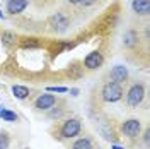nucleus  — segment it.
<instances>
[{
    "instance_id": "9d476101",
    "label": "nucleus",
    "mask_w": 150,
    "mask_h": 149,
    "mask_svg": "<svg viewBox=\"0 0 150 149\" xmlns=\"http://www.w3.org/2000/svg\"><path fill=\"white\" fill-rule=\"evenodd\" d=\"M137 33H135V31H126V33H125V39H123V43H125V47H135V45H137V41H138V39H137Z\"/></svg>"
},
{
    "instance_id": "393cba45",
    "label": "nucleus",
    "mask_w": 150,
    "mask_h": 149,
    "mask_svg": "<svg viewBox=\"0 0 150 149\" xmlns=\"http://www.w3.org/2000/svg\"><path fill=\"white\" fill-rule=\"evenodd\" d=\"M2 110H4V106H0V115H2Z\"/></svg>"
},
{
    "instance_id": "39448f33",
    "label": "nucleus",
    "mask_w": 150,
    "mask_h": 149,
    "mask_svg": "<svg viewBox=\"0 0 150 149\" xmlns=\"http://www.w3.org/2000/svg\"><path fill=\"white\" fill-rule=\"evenodd\" d=\"M84 65L87 67L89 70H94V69L101 67V65H103V55H101L99 52H91L89 55L85 57Z\"/></svg>"
},
{
    "instance_id": "5701e85b",
    "label": "nucleus",
    "mask_w": 150,
    "mask_h": 149,
    "mask_svg": "<svg viewBox=\"0 0 150 149\" xmlns=\"http://www.w3.org/2000/svg\"><path fill=\"white\" fill-rule=\"evenodd\" d=\"M70 4H79V0H68Z\"/></svg>"
},
{
    "instance_id": "0eeeda50",
    "label": "nucleus",
    "mask_w": 150,
    "mask_h": 149,
    "mask_svg": "<svg viewBox=\"0 0 150 149\" xmlns=\"http://www.w3.org/2000/svg\"><path fill=\"white\" fill-rule=\"evenodd\" d=\"M56 103V98L53 94H41L36 100V108L38 110H50L53 108Z\"/></svg>"
},
{
    "instance_id": "2eb2a0df",
    "label": "nucleus",
    "mask_w": 150,
    "mask_h": 149,
    "mask_svg": "<svg viewBox=\"0 0 150 149\" xmlns=\"http://www.w3.org/2000/svg\"><path fill=\"white\" fill-rule=\"evenodd\" d=\"M21 47L22 48H38L39 47V41H38L36 38H26V39L21 41Z\"/></svg>"
},
{
    "instance_id": "dca6fc26",
    "label": "nucleus",
    "mask_w": 150,
    "mask_h": 149,
    "mask_svg": "<svg viewBox=\"0 0 150 149\" xmlns=\"http://www.w3.org/2000/svg\"><path fill=\"white\" fill-rule=\"evenodd\" d=\"M0 118L5 122H16L17 120V115L14 112H10V110H2V115H0Z\"/></svg>"
},
{
    "instance_id": "4468645a",
    "label": "nucleus",
    "mask_w": 150,
    "mask_h": 149,
    "mask_svg": "<svg viewBox=\"0 0 150 149\" xmlns=\"http://www.w3.org/2000/svg\"><path fill=\"white\" fill-rule=\"evenodd\" d=\"M72 149H92V142L89 139H79L74 142Z\"/></svg>"
},
{
    "instance_id": "a211bd4d",
    "label": "nucleus",
    "mask_w": 150,
    "mask_h": 149,
    "mask_svg": "<svg viewBox=\"0 0 150 149\" xmlns=\"http://www.w3.org/2000/svg\"><path fill=\"white\" fill-rule=\"evenodd\" d=\"M48 91H53V93H67L68 89L63 86H58V87H48Z\"/></svg>"
},
{
    "instance_id": "1a4fd4ad",
    "label": "nucleus",
    "mask_w": 150,
    "mask_h": 149,
    "mask_svg": "<svg viewBox=\"0 0 150 149\" xmlns=\"http://www.w3.org/2000/svg\"><path fill=\"white\" fill-rule=\"evenodd\" d=\"M131 7L138 16H147L150 12V0H133Z\"/></svg>"
},
{
    "instance_id": "412c9836",
    "label": "nucleus",
    "mask_w": 150,
    "mask_h": 149,
    "mask_svg": "<svg viewBox=\"0 0 150 149\" xmlns=\"http://www.w3.org/2000/svg\"><path fill=\"white\" fill-rule=\"evenodd\" d=\"M149 135H150L149 132H145V137H143V139H145V142H147V144H149Z\"/></svg>"
},
{
    "instance_id": "6e6552de",
    "label": "nucleus",
    "mask_w": 150,
    "mask_h": 149,
    "mask_svg": "<svg viewBox=\"0 0 150 149\" xmlns=\"http://www.w3.org/2000/svg\"><path fill=\"white\" fill-rule=\"evenodd\" d=\"M29 5V0H9L7 2V12L9 14H21Z\"/></svg>"
},
{
    "instance_id": "f3484780",
    "label": "nucleus",
    "mask_w": 150,
    "mask_h": 149,
    "mask_svg": "<svg viewBox=\"0 0 150 149\" xmlns=\"http://www.w3.org/2000/svg\"><path fill=\"white\" fill-rule=\"evenodd\" d=\"M10 144V139L9 135H7V132H2L0 134V149H7Z\"/></svg>"
},
{
    "instance_id": "aec40b11",
    "label": "nucleus",
    "mask_w": 150,
    "mask_h": 149,
    "mask_svg": "<svg viewBox=\"0 0 150 149\" xmlns=\"http://www.w3.org/2000/svg\"><path fill=\"white\" fill-rule=\"evenodd\" d=\"M70 94H72V96H77V94H79V89H70Z\"/></svg>"
},
{
    "instance_id": "f257e3e1",
    "label": "nucleus",
    "mask_w": 150,
    "mask_h": 149,
    "mask_svg": "<svg viewBox=\"0 0 150 149\" xmlns=\"http://www.w3.org/2000/svg\"><path fill=\"white\" fill-rule=\"evenodd\" d=\"M101 94H103V100H104V101L116 103V101H120V100L123 98V87L118 82H112V81H109V82H106L103 86V91H101Z\"/></svg>"
},
{
    "instance_id": "7ed1b4c3",
    "label": "nucleus",
    "mask_w": 150,
    "mask_h": 149,
    "mask_svg": "<svg viewBox=\"0 0 150 149\" xmlns=\"http://www.w3.org/2000/svg\"><path fill=\"white\" fill-rule=\"evenodd\" d=\"M79 132H80V122L77 120V118H70V120H67L62 125V135L65 139H70V137L79 135Z\"/></svg>"
},
{
    "instance_id": "f03ea898",
    "label": "nucleus",
    "mask_w": 150,
    "mask_h": 149,
    "mask_svg": "<svg viewBox=\"0 0 150 149\" xmlns=\"http://www.w3.org/2000/svg\"><path fill=\"white\" fill-rule=\"evenodd\" d=\"M145 98V87L143 84H133L130 87V91L126 94V103L130 106H138Z\"/></svg>"
},
{
    "instance_id": "4be33fe9",
    "label": "nucleus",
    "mask_w": 150,
    "mask_h": 149,
    "mask_svg": "<svg viewBox=\"0 0 150 149\" xmlns=\"http://www.w3.org/2000/svg\"><path fill=\"white\" fill-rule=\"evenodd\" d=\"M112 149H125V148H121V146H116V144H114V146H112Z\"/></svg>"
},
{
    "instance_id": "ddd939ff",
    "label": "nucleus",
    "mask_w": 150,
    "mask_h": 149,
    "mask_svg": "<svg viewBox=\"0 0 150 149\" xmlns=\"http://www.w3.org/2000/svg\"><path fill=\"white\" fill-rule=\"evenodd\" d=\"M12 93H14L16 98L24 100V98H28L29 96V89L28 87H24V86H14V87H12Z\"/></svg>"
},
{
    "instance_id": "f8f14e48",
    "label": "nucleus",
    "mask_w": 150,
    "mask_h": 149,
    "mask_svg": "<svg viewBox=\"0 0 150 149\" xmlns=\"http://www.w3.org/2000/svg\"><path fill=\"white\" fill-rule=\"evenodd\" d=\"M51 22L55 24V28L56 26H60V29H65L67 26H68V17L63 16V14H56L55 17L51 19Z\"/></svg>"
},
{
    "instance_id": "6ab92c4d",
    "label": "nucleus",
    "mask_w": 150,
    "mask_h": 149,
    "mask_svg": "<svg viewBox=\"0 0 150 149\" xmlns=\"http://www.w3.org/2000/svg\"><path fill=\"white\" fill-rule=\"evenodd\" d=\"M96 0H79V4H82V5H92Z\"/></svg>"
},
{
    "instance_id": "b1692460",
    "label": "nucleus",
    "mask_w": 150,
    "mask_h": 149,
    "mask_svg": "<svg viewBox=\"0 0 150 149\" xmlns=\"http://www.w3.org/2000/svg\"><path fill=\"white\" fill-rule=\"evenodd\" d=\"M0 17H2V19H4V14H2V10H0Z\"/></svg>"
},
{
    "instance_id": "20e7f679",
    "label": "nucleus",
    "mask_w": 150,
    "mask_h": 149,
    "mask_svg": "<svg viewBox=\"0 0 150 149\" xmlns=\"http://www.w3.org/2000/svg\"><path fill=\"white\" fill-rule=\"evenodd\" d=\"M140 129H142V123L140 120H137V118H130V120H126L123 123L121 130L125 135H128V137H137L138 134H140Z\"/></svg>"
},
{
    "instance_id": "423d86ee",
    "label": "nucleus",
    "mask_w": 150,
    "mask_h": 149,
    "mask_svg": "<svg viewBox=\"0 0 150 149\" xmlns=\"http://www.w3.org/2000/svg\"><path fill=\"white\" fill-rule=\"evenodd\" d=\"M109 77L112 79V82H123V81H126L128 79V69L125 65H114L112 67V70L109 72Z\"/></svg>"
},
{
    "instance_id": "9b49d317",
    "label": "nucleus",
    "mask_w": 150,
    "mask_h": 149,
    "mask_svg": "<svg viewBox=\"0 0 150 149\" xmlns=\"http://www.w3.org/2000/svg\"><path fill=\"white\" fill-rule=\"evenodd\" d=\"M2 43H4V47H14L16 45V34L14 33H10V31H5V33H2Z\"/></svg>"
}]
</instances>
